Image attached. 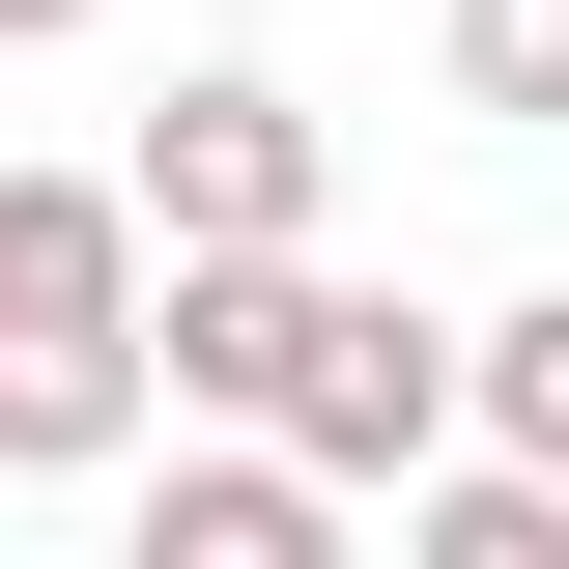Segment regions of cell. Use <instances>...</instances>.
Wrapping results in <instances>:
<instances>
[{
	"mask_svg": "<svg viewBox=\"0 0 569 569\" xmlns=\"http://www.w3.org/2000/svg\"><path fill=\"white\" fill-rule=\"evenodd\" d=\"M171 228L142 171H0V485H114L171 427Z\"/></svg>",
	"mask_w": 569,
	"mask_h": 569,
	"instance_id": "6da1fadb",
	"label": "cell"
},
{
	"mask_svg": "<svg viewBox=\"0 0 569 569\" xmlns=\"http://www.w3.org/2000/svg\"><path fill=\"white\" fill-rule=\"evenodd\" d=\"M427 86L485 142H569V0H427Z\"/></svg>",
	"mask_w": 569,
	"mask_h": 569,
	"instance_id": "8992f818",
	"label": "cell"
},
{
	"mask_svg": "<svg viewBox=\"0 0 569 569\" xmlns=\"http://www.w3.org/2000/svg\"><path fill=\"white\" fill-rule=\"evenodd\" d=\"M58 29H114V0H0V58H58Z\"/></svg>",
	"mask_w": 569,
	"mask_h": 569,
	"instance_id": "ba28073f",
	"label": "cell"
},
{
	"mask_svg": "<svg viewBox=\"0 0 569 569\" xmlns=\"http://www.w3.org/2000/svg\"><path fill=\"white\" fill-rule=\"evenodd\" d=\"M114 171H142V228H171V257H284V228H342V114H313L284 58H200Z\"/></svg>",
	"mask_w": 569,
	"mask_h": 569,
	"instance_id": "7a4b0ae2",
	"label": "cell"
},
{
	"mask_svg": "<svg viewBox=\"0 0 569 569\" xmlns=\"http://www.w3.org/2000/svg\"><path fill=\"white\" fill-rule=\"evenodd\" d=\"M284 456H313V485H427V456H456V313H399V284H342V313H313V370H284Z\"/></svg>",
	"mask_w": 569,
	"mask_h": 569,
	"instance_id": "3957f363",
	"label": "cell"
},
{
	"mask_svg": "<svg viewBox=\"0 0 569 569\" xmlns=\"http://www.w3.org/2000/svg\"><path fill=\"white\" fill-rule=\"evenodd\" d=\"M399 569H569V485H541V456H485V427H456V456H427V485H399Z\"/></svg>",
	"mask_w": 569,
	"mask_h": 569,
	"instance_id": "5b68a950",
	"label": "cell"
},
{
	"mask_svg": "<svg viewBox=\"0 0 569 569\" xmlns=\"http://www.w3.org/2000/svg\"><path fill=\"white\" fill-rule=\"evenodd\" d=\"M456 427L569 485V284H512V313H456Z\"/></svg>",
	"mask_w": 569,
	"mask_h": 569,
	"instance_id": "52a82bcc",
	"label": "cell"
},
{
	"mask_svg": "<svg viewBox=\"0 0 569 569\" xmlns=\"http://www.w3.org/2000/svg\"><path fill=\"white\" fill-rule=\"evenodd\" d=\"M342 541V485H313V456H284V427H142V569H313Z\"/></svg>",
	"mask_w": 569,
	"mask_h": 569,
	"instance_id": "277c9868",
	"label": "cell"
}]
</instances>
